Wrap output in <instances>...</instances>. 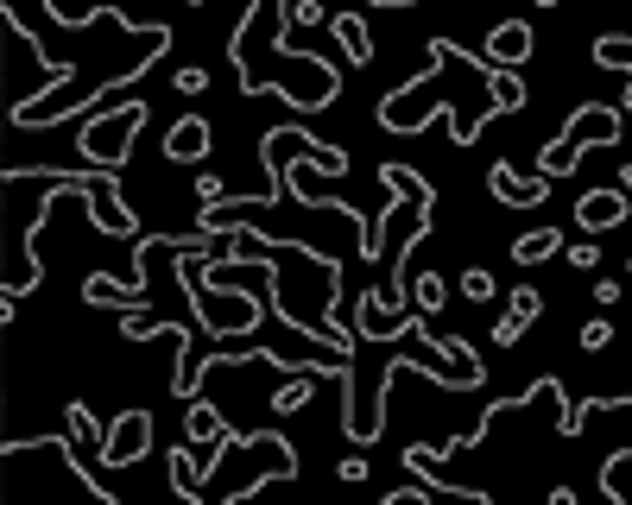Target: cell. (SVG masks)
Here are the masks:
<instances>
[{"mask_svg":"<svg viewBox=\"0 0 632 505\" xmlns=\"http://www.w3.org/2000/svg\"><path fill=\"white\" fill-rule=\"evenodd\" d=\"M563 253H570V266H582V273H589L594 259H601V247H589V240H582V247H563Z\"/></svg>","mask_w":632,"mask_h":505,"instance_id":"obj_11","label":"cell"},{"mask_svg":"<svg viewBox=\"0 0 632 505\" xmlns=\"http://www.w3.org/2000/svg\"><path fill=\"white\" fill-rule=\"evenodd\" d=\"M575 221H582L589 234L620 228V221H626V190H589L582 196V209H575Z\"/></svg>","mask_w":632,"mask_h":505,"instance_id":"obj_2","label":"cell"},{"mask_svg":"<svg viewBox=\"0 0 632 505\" xmlns=\"http://www.w3.org/2000/svg\"><path fill=\"white\" fill-rule=\"evenodd\" d=\"M626 273H632V266H626Z\"/></svg>","mask_w":632,"mask_h":505,"instance_id":"obj_14","label":"cell"},{"mask_svg":"<svg viewBox=\"0 0 632 505\" xmlns=\"http://www.w3.org/2000/svg\"><path fill=\"white\" fill-rule=\"evenodd\" d=\"M544 392H556V379H537L532 392H519V398H506V410H519V405H532V398H544ZM487 424H494V405H487ZM487 424L474 429V436H468V443H462V448H474V443H481V436H487Z\"/></svg>","mask_w":632,"mask_h":505,"instance_id":"obj_8","label":"cell"},{"mask_svg":"<svg viewBox=\"0 0 632 505\" xmlns=\"http://www.w3.org/2000/svg\"><path fill=\"white\" fill-rule=\"evenodd\" d=\"M494 196L500 202H513V209H525V202H544V177H519V171H506V165H494Z\"/></svg>","mask_w":632,"mask_h":505,"instance_id":"obj_5","label":"cell"},{"mask_svg":"<svg viewBox=\"0 0 632 505\" xmlns=\"http://www.w3.org/2000/svg\"><path fill=\"white\" fill-rule=\"evenodd\" d=\"M336 39L348 44V58H355V63L374 58V39H367V26H361V20H336Z\"/></svg>","mask_w":632,"mask_h":505,"instance_id":"obj_7","label":"cell"},{"mask_svg":"<svg viewBox=\"0 0 632 505\" xmlns=\"http://www.w3.org/2000/svg\"><path fill=\"white\" fill-rule=\"evenodd\" d=\"M374 7H412V0H374Z\"/></svg>","mask_w":632,"mask_h":505,"instance_id":"obj_12","label":"cell"},{"mask_svg":"<svg viewBox=\"0 0 632 505\" xmlns=\"http://www.w3.org/2000/svg\"><path fill=\"white\" fill-rule=\"evenodd\" d=\"M506 304H513V310H506V316H500V323H494V341H500V348H513L519 335H525V323H532V316L544 310V297H537L532 285H525V291H513V297H506Z\"/></svg>","mask_w":632,"mask_h":505,"instance_id":"obj_4","label":"cell"},{"mask_svg":"<svg viewBox=\"0 0 632 505\" xmlns=\"http://www.w3.org/2000/svg\"><path fill=\"white\" fill-rule=\"evenodd\" d=\"M556 139H563V146H613V139H620V115H613V108H575L570 127Z\"/></svg>","mask_w":632,"mask_h":505,"instance_id":"obj_1","label":"cell"},{"mask_svg":"<svg viewBox=\"0 0 632 505\" xmlns=\"http://www.w3.org/2000/svg\"><path fill=\"white\" fill-rule=\"evenodd\" d=\"M462 291H468V297H494V278H487V273H468V278H462Z\"/></svg>","mask_w":632,"mask_h":505,"instance_id":"obj_10","label":"cell"},{"mask_svg":"<svg viewBox=\"0 0 632 505\" xmlns=\"http://www.w3.org/2000/svg\"><path fill=\"white\" fill-rule=\"evenodd\" d=\"M551 253H563V234L537 228V234H525V240L513 247V259H519V266H537V259H551Z\"/></svg>","mask_w":632,"mask_h":505,"instance_id":"obj_6","label":"cell"},{"mask_svg":"<svg viewBox=\"0 0 632 505\" xmlns=\"http://www.w3.org/2000/svg\"><path fill=\"white\" fill-rule=\"evenodd\" d=\"M608 341H613V323H589V329H582V348L589 354H601Z\"/></svg>","mask_w":632,"mask_h":505,"instance_id":"obj_9","label":"cell"},{"mask_svg":"<svg viewBox=\"0 0 632 505\" xmlns=\"http://www.w3.org/2000/svg\"><path fill=\"white\" fill-rule=\"evenodd\" d=\"M532 58V26L525 20H506V26H494V39H487V63H525Z\"/></svg>","mask_w":632,"mask_h":505,"instance_id":"obj_3","label":"cell"},{"mask_svg":"<svg viewBox=\"0 0 632 505\" xmlns=\"http://www.w3.org/2000/svg\"><path fill=\"white\" fill-rule=\"evenodd\" d=\"M537 7H556V0H537Z\"/></svg>","mask_w":632,"mask_h":505,"instance_id":"obj_13","label":"cell"}]
</instances>
